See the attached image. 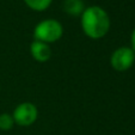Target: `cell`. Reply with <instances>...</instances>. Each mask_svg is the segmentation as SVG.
I'll list each match as a JSON object with an SVG mask.
<instances>
[{
    "mask_svg": "<svg viewBox=\"0 0 135 135\" xmlns=\"http://www.w3.org/2000/svg\"><path fill=\"white\" fill-rule=\"evenodd\" d=\"M80 25L83 32L91 40H100L110 30L111 22L108 12L103 7L92 5L85 7L80 16Z\"/></svg>",
    "mask_w": 135,
    "mask_h": 135,
    "instance_id": "6da1fadb",
    "label": "cell"
},
{
    "mask_svg": "<svg viewBox=\"0 0 135 135\" xmlns=\"http://www.w3.org/2000/svg\"><path fill=\"white\" fill-rule=\"evenodd\" d=\"M64 35V26L54 18L43 19L36 24L33 29V38L36 41L44 42L47 44L55 43Z\"/></svg>",
    "mask_w": 135,
    "mask_h": 135,
    "instance_id": "7a4b0ae2",
    "label": "cell"
},
{
    "mask_svg": "<svg viewBox=\"0 0 135 135\" xmlns=\"http://www.w3.org/2000/svg\"><path fill=\"white\" fill-rule=\"evenodd\" d=\"M12 117L15 123L21 127H30L37 121L38 109L33 103L23 102L18 104L12 112Z\"/></svg>",
    "mask_w": 135,
    "mask_h": 135,
    "instance_id": "3957f363",
    "label": "cell"
},
{
    "mask_svg": "<svg viewBox=\"0 0 135 135\" xmlns=\"http://www.w3.org/2000/svg\"><path fill=\"white\" fill-rule=\"evenodd\" d=\"M135 62V51L130 47H120L112 51L110 65L117 72H126L132 68Z\"/></svg>",
    "mask_w": 135,
    "mask_h": 135,
    "instance_id": "277c9868",
    "label": "cell"
},
{
    "mask_svg": "<svg viewBox=\"0 0 135 135\" xmlns=\"http://www.w3.org/2000/svg\"><path fill=\"white\" fill-rule=\"evenodd\" d=\"M30 54L32 59L37 62H47L51 57V49L50 46L44 42L33 40L30 44Z\"/></svg>",
    "mask_w": 135,
    "mask_h": 135,
    "instance_id": "5b68a950",
    "label": "cell"
},
{
    "mask_svg": "<svg viewBox=\"0 0 135 135\" xmlns=\"http://www.w3.org/2000/svg\"><path fill=\"white\" fill-rule=\"evenodd\" d=\"M62 8L69 16L78 17L81 16V13L85 10V4L83 0H64Z\"/></svg>",
    "mask_w": 135,
    "mask_h": 135,
    "instance_id": "8992f818",
    "label": "cell"
},
{
    "mask_svg": "<svg viewBox=\"0 0 135 135\" xmlns=\"http://www.w3.org/2000/svg\"><path fill=\"white\" fill-rule=\"evenodd\" d=\"M24 3L31 10L36 11V12H42V11H46L51 5L53 0H24Z\"/></svg>",
    "mask_w": 135,
    "mask_h": 135,
    "instance_id": "52a82bcc",
    "label": "cell"
},
{
    "mask_svg": "<svg viewBox=\"0 0 135 135\" xmlns=\"http://www.w3.org/2000/svg\"><path fill=\"white\" fill-rule=\"evenodd\" d=\"M15 124L16 123L12 117V114H8V112L0 114V130H3V132L11 130Z\"/></svg>",
    "mask_w": 135,
    "mask_h": 135,
    "instance_id": "ba28073f",
    "label": "cell"
},
{
    "mask_svg": "<svg viewBox=\"0 0 135 135\" xmlns=\"http://www.w3.org/2000/svg\"><path fill=\"white\" fill-rule=\"evenodd\" d=\"M130 48L135 51V28L133 29L132 35H130Z\"/></svg>",
    "mask_w": 135,
    "mask_h": 135,
    "instance_id": "9c48e42d",
    "label": "cell"
}]
</instances>
